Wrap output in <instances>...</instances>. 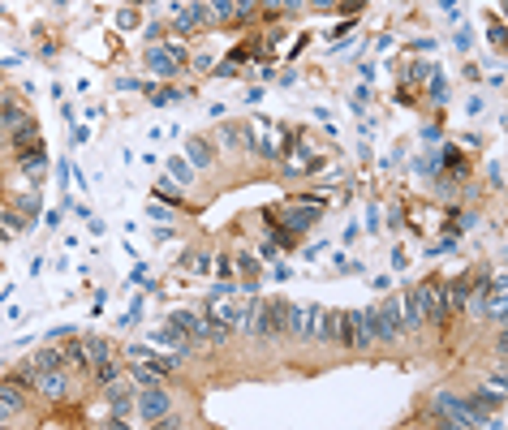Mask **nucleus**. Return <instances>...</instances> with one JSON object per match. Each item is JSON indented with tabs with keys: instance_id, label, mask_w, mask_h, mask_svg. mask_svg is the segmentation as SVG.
<instances>
[{
	"instance_id": "4468645a",
	"label": "nucleus",
	"mask_w": 508,
	"mask_h": 430,
	"mask_svg": "<svg viewBox=\"0 0 508 430\" xmlns=\"http://www.w3.org/2000/svg\"><path fill=\"white\" fill-rule=\"evenodd\" d=\"M22 409H27V387H22L17 378H5V383H0V422L22 413Z\"/></svg>"
},
{
	"instance_id": "0eeeda50",
	"label": "nucleus",
	"mask_w": 508,
	"mask_h": 430,
	"mask_svg": "<svg viewBox=\"0 0 508 430\" xmlns=\"http://www.w3.org/2000/svg\"><path fill=\"white\" fill-rule=\"evenodd\" d=\"M323 215V198H297V202H289V207H285V224H281V229H289V233H306L311 229V224Z\"/></svg>"
},
{
	"instance_id": "ea45409f",
	"label": "nucleus",
	"mask_w": 508,
	"mask_h": 430,
	"mask_svg": "<svg viewBox=\"0 0 508 430\" xmlns=\"http://www.w3.org/2000/svg\"><path fill=\"white\" fill-rule=\"evenodd\" d=\"M444 168H452V176H465V172H470V168H465V155H461L456 146L444 151Z\"/></svg>"
},
{
	"instance_id": "6e6552de",
	"label": "nucleus",
	"mask_w": 508,
	"mask_h": 430,
	"mask_svg": "<svg viewBox=\"0 0 508 430\" xmlns=\"http://www.w3.org/2000/svg\"><path fill=\"white\" fill-rule=\"evenodd\" d=\"M345 344L349 348H371L375 344L371 310H345Z\"/></svg>"
},
{
	"instance_id": "5701e85b",
	"label": "nucleus",
	"mask_w": 508,
	"mask_h": 430,
	"mask_svg": "<svg viewBox=\"0 0 508 430\" xmlns=\"http://www.w3.org/2000/svg\"><path fill=\"white\" fill-rule=\"evenodd\" d=\"M22 121H31V116H27V108H22V104H17L13 95H5V99H0V125H5V130L13 134V130H17Z\"/></svg>"
},
{
	"instance_id": "2eb2a0df",
	"label": "nucleus",
	"mask_w": 508,
	"mask_h": 430,
	"mask_svg": "<svg viewBox=\"0 0 508 430\" xmlns=\"http://www.w3.org/2000/svg\"><path fill=\"white\" fill-rule=\"evenodd\" d=\"M69 383H73V374H69L65 366H52V370L39 374V392L52 396V400H65V396H69Z\"/></svg>"
},
{
	"instance_id": "4be33fe9",
	"label": "nucleus",
	"mask_w": 508,
	"mask_h": 430,
	"mask_svg": "<svg viewBox=\"0 0 508 430\" xmlns=\"http://www.w3.org/2000/svg\"><path fill=\"white\" fill-rule=\"evenodd\" d=\"M13 151L17 155H31V151H39V125L35 121H22L13 130Z\"/></svg>"
},
{
	"instance_id": "f704fd0d",
	"label": "nucleus",
	"mask_w": 508,
	"mask_h": 430,
	"mask_svg": "<svg viewBox=\"0 0 508 430\" xmlns=\"http://www.w3.org/2000/svg\"><path fill=\"white\" fill-rule=\"evenodd\" d=\"M431 69H435V65H426V61H410V65H405V86L426 82V78H431Z\"/></svg>"
},
{
	"instance_id": "e433bc0d",
	"label": "nucleus",
	"mask_w": 508,
	"mask_h": 430,
	"mask_svg": "<svg viewBox=\"0 0 508 430\" xmlns=\"http://www.w3.org/2000/svg\"><path fill=\"white\" fill-rule=\"evenodd\" d=\"M87 358H91V370H95V366L112 362V348H108L104 340H87Z\"/></svg>"
},
{
	"instance_id": "a19ab883",
	"label": "nucleus",
	"mask_w": 508,
	"mask_h": 430,
	"mask_svg": "<svg viewBox=\"0 0 508 430\" xmlns=\"http://www.w3.org/2000/svg\"><path fill=\"white\" fill-rule=\"evenodd\" d=\"M431 99H435V104H444V99H448V82H444V73L440 69H431Z\"/></svg>"
},
{
	"instance_id": "6ab92c4d",
	"label": "nucleus",
	"mask_w": 508,
	"mask_h": 430,
	"mask_svg": "<svg viewBox=\"0 0 508 430\" xmlns=\"http://www.w3.org/2000/svg\"><path fill=\"white\" fill-rule=\"evenodd\" d=\"M396 310H401V327H405V332H418V327L426 323V318H422V306H418V297H414V289H405V293L396 297Z\"/></svg>"
},
{
	"instance_id": "7c9ffc66",
	"label": "nucleus",
	"mask_w": 508,
	"mask_h": 430,
	"mask_svg": "<svg viewBox=\"0 0 508 430\" xmlns=\"http://www.w3.org/2000/svg\"><path fill=\"white\" fill-rule=\"evenodd\" d=\"M142 95H147L156 108H168V104H177V99H181V91H177V86H147Z\"/></svg>"
},
{
	"instance_id": "9b49d317",
	"label": "nucleus",
	"mask_w": 508,
	"mask_h": 430,
	"mask_svg": "<svg viewBox=\"0 0 508 430\" xmlns=\"http://www.w3.org/2000/svg\"><path fill=\"white\" fill-rule=\"evenodd\" d=\"M168 409H172V400H168L164 387H142V396H138V417L142 422H160Z\"/></svg>"
},
{
	"instance_id": "a211bd4d",
	"label": "nucleus",
	"mask_w": 508,
	"mask_h": 430,
	"mask_svg": "<svg viewBox=\"0 0 508 430\" xmlns=\"http://www.w3.org/2000/svg\"><path fill=\"white\" fill-rule=\"evenodd\" d=\"M198 26H207V9L202 5H190V9L172 13V35H194Z\"/></svg>"
},
{
	"instance_id": "ddd939ff",
	"label": "nucleus",
	"mask_w": 508,
	"mask_h": 430,
	"mask_svg": "<svg viewBox=\"0 0 508 430\" xmlns=\"http://www.w3.org/2000/svg\"><path fill=\"white\" fill-rule=\"evenodd\" d=\"M315 340H323V344H345V310H319V332H315Z\"/></svg>"
},
{
	"instance_id": "aec40b11",
	"label": "nucleus",
	"mask_w": 508,
	"mask_h": 430,
	"mask_svg": "<svg viewBox=\"0 0 508 430\" xmlns=\"http://www.w3.org/2000/svg\"><path fill=\"white\" fill-rule=\"evenodd\" d=\"M61 366L69 374H91V358H87V340L82 344H65L61 348Z\"/></svg>"
},
{
	"instance_id": "c85d7f7f",
	"label": "nucleus",
	"mask_w": 508,
	"mask_h": 430,
	"mask_svg": "<svg viewBox=\"0 0 508 430\" xmlns=\"http://www.w3.org/2000/svg\"><path fill=\"white\" fill-rule=\"evenodd\" d=\"M181 271L186 275H207L211 271V254H207V249H190V254L181 259Z\"/></svg>"
},
{
	"instance_id": "412c9836",
	"label": "nucleus",
	"mask_w": 508,
	"mask_h": 430,
	"mask_svg": "<svg viewBox=\"0 0 508 430\" xmlns=\"http://www.w3.org/2000/svg\"><path fill=\"white\" fill-rule=\"evenodd\" d=\"M22 176H27L35 190L43 185V176H47V155H43V146L31 151V155H22Z\"/></svg>"
},
{
	"instance_id": "6e6d98bb",
	"label": "nucleus",
	"mask_w": 508,
	"mask_h": 430,
	"mask_svg": "<svg viewBox=\"0 0 508 430\" xmlns=\"http://www.w3.org/2000/svg\"><path fill=\"white\" fill-rule=\"evenodd\" d=\"M0 241H5V233H0Z\"/></svg>"
},
{
	"instance_id": "dca6fc26",
	"label": "nucleus",
	"mask_w": 508,
	"mask_h": 430,
	"mask_svg": "<svg viewBox=\"0 0 508 430\" xmlns=\"http://www.w3.org/2000/svg\"><path fill=\"white\" fill-rule=\"evenodd\" d=\"M254 130H259V142H250L259 155H267V160H276L285 151V138H281V130L276 125H267V121H254Z\"/></svg>"
},
{
	"instance_id": "39448f33",
	"label": "nucleus",
	"mask_w": 508,
	"mask_h": 430,
	"mask_svg": "<svg viewBox=\"0 0 508 430\" xmlns=\"http://www.w3.org/2000/svg\"><path fill=\"white\" fill-rule=\"evenodd\" d=\"M371 327H375V344H396L405 336L401 327V310H396V297H388L384 306L371 310Z\"/></svg>"
},
{
	"instance_id": "20e7f679",
	"label": "nucleus",
	"mask_w": 508,
	"mask_h": 430,
	"mask_svg": "<svg viewBox=\"0 0 508 430\" xmlns=\"http://www.w3.org/2000/svg\"><path fill=\"white\" fill-rule=\"evenodd\" d=\"M250 301H241L237 293H220V297H207V314L220 318L224 327H246L250 323Z\"/></svg>"
},
{
	"instance_id": "5fc2aeb1",
	"label": "nucleus",
	"mask_w": 508,
	"mask_h": 430,
	"mask_svg": "<svg viewBox=\"0 0 508 430\" xmlns=\"http://www.w3.org/2000/svg\"><path fill=\"white\" fill-rule=\"evenodd\" d=\"M259 5H267V9H276V0H259Z\"/></svg>"
},
{
	"instance_id": "58836bf2",
	"label": "nucleus",
	"mask_w": 508,
	"mask_h": 430,
	"mask_svg": "<svg viewBox=\"0 0 508 430\" xmlns=\"http://www.w3.org/2000/svg\"><path fill=\"white\" fill-rule=\"evenodd\" d=\"M22 229H27V215H22V211H0V233H22Z\"/></svg>"
},
{
	"instance_id": "a878e982",
	"label": "nucleus",
	"mask_w": 508,
	"mask_h": 430,
	"mask_svg": "<svg viewBox=\"0 0 508 430\" xmlns=\"http://www.w3.org/2000/svg\"><path fill=\"white\" fill-rule=\"evenodd\" d=\"M220 142H224V146H250V142H254V138H250V125H237V121L220 125Z\"/></svg>"
},
{
	"instance_id": "8fccbe9b",
	"label": "nucleus",
	"mask_w": 508,
	"mask_h": 430,
	"mask_svg": "<svg viewBox=\"0 0 508 430\" xmlns=\"http://www.w3.org/2000/svg\"><path fill=\"white\" fill-rule=\"evenodd\" d=\"M456 47H461V52H465V47H474V35L470 31H456Z\"/></svg>"
},
{
	"instance_id": "09e8293b",
	"label": "nucleus",
	"mask_w": 508,
	"mask_h": 430,
	"mask_svg": "<svg viewBox=\"0 0 508 430\" xmlns=\"http://www.w3.org/2000/svg\"><path fill=\"white\" fill-rule=\"evenodd\" d=\"M117 22H121V31H134V22H138V17H134V9H125Z\"/></svg>"
},
{
	"instance_id": "864d4df0",
	"label": "nucleus",
	"mask_w": 508,
	"mask_h": 430,
	"mask_svg": "<svg viewBox=\"0 0 508 430\" xmlns=\"http://www.w3.org/2000/svg\"><path fill=\"white\" fill-rule=\"evenodd\" d=\"M297 5H301V0H285V9H297Z\"/></svg>"
},
{
	"instance_id": "bb28decb",
	"label": "nucleus",
	"mask_w": 508,
	"mask_h": 430,
	"mask_svg": "<svg viewBox=\"0 0 508 430\" xmlns=\"http://www.w3.org/2000/svg\"><path fill=\"white\" fill-rule=\"evenodd\" d=\"M130 387H134V383H121V378L104 383V392H108V400H112V409H117V413H130Z\"/></svg>"
},
{
	"instance_id": "f03ea898",
	"label": "nucleus",
	"mask_w": 508,
	"mask_h": 430,
	"mask_svg": "<svg viewBox=\"0 0 508 430\" xmlns=\"http://www.w3.org/2000/svg\"><path fill=\"white\" fill-rule=\"evenodd\" d=\"M435 417H440V422H448V426H500V417L482 413L478 404L456 400L452 392H435Z\"/></svg>"
},
{
	"instance_id": "c03bdc74",
	"label": "nucleus",
	"mask_w": 508,
	"mask_h": 430,
	"mask_svg": "<svg viewBox=\"0 0 508 430\" xmlns=\"http://www.w3.org/2000/svg\"><path fill=\"white\" fill-rule=\"evenodd\" d=\"M216 263V275H220V280H233V275H237V267H233V259H228V254H220V259H211Z\"/></svg>"
},
{
	"instance_id": "423d86ee",
	"label": "nucleus",
	"mask_w": 508,
	"mask_h": 430,
	"mask_svg": "<svg viewBox=\"0 0 508 430\" xmlns=\"http://www.w3.org/2000/svg\"><path fill=\"white\" fill-rule=\"evenodd\" d=\"M414 297H418V306H422V318H426V323H435V327L448 323V301H444V284H440V280H422V284H414Z\"/></svg>"
},
{
	"instance_id": "72a5a7b5",
	"label": "nucleus",
	"mask_w": 508,
	"mask_h": 430,
	"mask_svg": "<svg viewBox=\"0 0 508 430\" xmlns=\"http://www.w3.org/2000/svg\"><path fill=\"white\" fill-rule=\"evenodd\" d=\"M474 404H478V409L500 413V404H504V400H500V387H495V383H491V387H478V392H474Z\"/></svg>"
},
{
	"instance_id": "3c124183",
	"label": "nucleus",
	"mask_w": 508,
	"mask_h": 430,
	"mask_svg": "<svg viewBox=\"0 0 508 430\" xmlns=\"http://www.w3.org/2000/svg\"><path fill=\"white\" fill-rule=\"evenodd\" d=\"M160 35H164V26L156 22V26H147V43H160Z\"/></svg>"
},
{
	"instance_id": "f8f14e48",
	"label": "nucleus",
	"mask_w": 508,
	"mask_h": 430,
	"mask_svg": "<svg viewBox=\"0 0 508 430\" xmlns=\"http://www.w3.org/2000/svg\"><path fill=\"white\" fill-rule=\"evenodd\" d=\"M315 164V151H311V138H293V146L285 151V172L289 176H306Z\"/></svg>"
},
{
	"instance_id": "2f4dec72",
	"label": "nucleus",
	"mask_w": 508,
	"mask_h": 430,
	"mask_svg": "<svg viewBox=\"0 0 508 430\" xmlns=\"http://www.w3.org/2000/svg\"><path fill=\"white\" fill-rule=\"evenodd\" d=\"M52 366H61V348H35L31 370H35V374H43V370H52Z\"/></svg>"
},
{
	"instance_id": "f257e3e1",
	"label": "nucleus",
	"mask_w": 508,
	"mask_h": 430,
	"mask_svg": "<svg viewBox=\"0 0 508 430\" xmlns=\"http://www.w3.org/2000/svg\"><path fill=\"white\" fill-rule=\"evenodd\" d=\"M289 314H293V306H289V301H281V297L254 301V310H250V323H246V332H250L254 340L271 344V340L289 336Z\"/></svg>"
},
{
	"instance_id": "49530a36",
	"label": "nucleus",
	"mask_w": 508,
	"mask_h": 430,
	"mask_svg": "<svg viewBox=\"0 0 508 430\" xmlns=\"http://www.w3.org/2000/svg\"><path fill=\"white\" fill-rule=\"evenodd\" d=\"M190 65H194V69H202V73H207V69H216V61H211V56H207V52H198V56H194V61H190Z\"/></svg>"
},
{
	"instance_id": "f3484780",
	"label": "nucleus",
	"mask_w": 508,
	"mask_h": 430,
	"mask_svg": "<svg viewBox=\"0 0 508 430\" xmlns=\"http://www.w3.org/2000/svg\"><path fill=\"white\" fill-rule=\"evenodd\" d=\"M125 358H130V362H142V366L160 370V374H172V366H177V358H160V353H151L147 344H125Z\"/></svg>"
},
{
	"instance_id": "a18cd8bd",
	"label": "nucleus",
	"mask_w": 508,
	"mask_h": 430,
	"mask_svg": "<svg viewBox=\"0 0 508 430\" xmlns=\"http://www.w3.org/2000/svg\"><path fill=\"white\" fill-rule=\"evenodd\" d=\"M156 198H172V202H181V190H177L172 181H160V185H156Z\"/></svg>"
},
{
	"instance_id": "7ed1b4c3",
	"label": "nucleus",
	"mask_w": 508,
	"mask_h": 430,
	"mask_svg": "<svg viewBox=\"0 0 508 430\" xmlns=\"http://www.w3.org/2000/svg\"><path fill=\"white\" fill-rule=\"evenodd\" d=\"M190 65V52L181 43H151L147 47V69L156 73V78H177Z\"/></svg>"
},
{
	"instance_id": "b1692460",
	"label": "nucleus",
	"mask_w": 508,
	"mask_h": 430,
	"mask_svg": "<svg viewBox=\"0 0 508 430\" xmlns=\"http://www.w3.org/2000/svg\"><path fill=\"white\" fill-rule=\"evenodd\" d=\"M151 340H156V344H164V348H172V358H181V353L190 348V336H181L177 327H160V332L151 336Z\"/></svg>"
},
{
	"instance_id": "473e14b6",
	"label": "nucleus",
	"mask_w": 508,
	"mask_h": 430,
	"mask_svg": "<svg viewBox=\"0 0 508 430\" xmlns=\"http://www.w3.org/2000/svg\"><path fill=\"white\" fill-rule=\"evenodd\" d=\"M186 151H190V168H207V164H211V146L202 142V138H190Z\"/></svg>"
},
{
	"instance_id": "cd10ccee",
	"label": "nucleus",
	"mask_w": 508,
	"mask_h": 430,
	"mask_svg": "<svg viewBox=\"0 0 508 430\" xmlns=\"http://www.w3.org/2000/svg\"><path fill=\"white\" fill-rule=\"evenodd\" d=\"M130 383H134V392H138V387H160V383H164V374H160V370H151V366H142V362H134Z\"/></svg>"
},
{
	"instance_id": "de8ad7c7",
	"label": "nucleus",
	"mask_w": 508,
	"mask_h": 430,
	"mask_svg": "<svg viewBox=\"0 0 508 430\" xmlns=\"http://www.w3.org/2000/svg\"><path fill=\"white\" fill-rule=\"evenodd\" d=\"M276 249H281V245H276V241H271V237H267V241H263V245H259V259H276Z\"/></svg>"
},
{
	"instance_id": "c9c22d12",
	"label": "nucleus",
	"mask_w": 508,
	"mask_h": 430,
	"mask_svg": "<svg viewBox=\"0 0 508 430\" xmlns=\"http://www.w3.org/2000/svg\"><path fill=\"white\" fill-rule=\"evenodd\" d=\"M13 211H22L27 220H39V211H43V202H39V190H35V194H22V198L13 202Z\"/></svg>"
},
{
	"instance_id": "1a4fd4ad",
	"label": "nucleus",
	"mask_w": 508,
	"mask_h": 430,
	"mask_svg": "<svg viewBox=\"0 0 508 430\" xmlns=\"http://www.w3.org/2000/svg\"><path fill=\"white\" fill-rule=\"evenodd\" d=\"M319 310L323 306H293V314H289V336L301 340V344H311L315 332H319Z\"/></svg>"
},
{
	"instance_id": "393cba45",
	"label": "nucleus",
	"mask_w": 508,
	"mask_h": 430,
	"mask_svg": "<svg viewBox=\"0 0 508 430\" xmlns=\"http://www.w3.org/2000/svg\"><path fill=\"white\" fill-rule=\"evenodd\" d=\"M207 22H237V0H202Z\"/></svg>"
},
{
	"instance_id": "9d476101",
	"label": "nucleus",
	"mask_w": 508,
	"mask_h": 430,
	"mask_svg": "<svg viewBox=\"0 0 508 430\" xmlns=\"http://www.w3.org/2000/svg\"><path fill=\"white\" fill-rule=\"evenodd\" d=\"M228 332H233V327H224L220 318L198 314V318H194V327H190V344H224V340H228Z\"/></svg>"
},
{
	"instance_id": "79ce46f5",
	"label": "nucleus",
	"mask_w": 508,
	"mask_h": 430,
	"mask_svg": "<svg viewBox=\"0 0 508 430\" xmlns=\"http://www.w3.org/2000/svg\"><path fill=\"white\" fill-rule=\"evenodd\" d=\"M17 383H22V387H27V392H39V374L31 370V362H27V366H22V370H17Z\"/></svg>"
},
{
	"instance_id": "603ef678",
	"label": "nucleus",
	"mask_w": 508,
	"mask_h": 430,
	"mask_svg": "<svg viewBox=\"0 0 508 430\" xmlns=\"http://www.w3.org/2000/svg\"><path fill=\"white\" fill-rule=\"evenodd\" d=\"M315 5H319V9H336V5H341V0H315Z\"/></svg>"
},
{
	"instance_id": "37998d69",
	"label": "nucleus",
	"mask_w": 508,
	"mask_h": 430,
	"mask_svg": "<svg viewBox=\"0 0 508 430\" xmlns=\"http://www.w3.org/2000/svg\"><path fill=\"white\" fill-rule=\"evenodd\" d=\"M91 378H95L99 387H104V383H112V378H117V366H112V362H104V366H95V370H91Z\"/></svg>"
},
{
	"instance_id": "c756f323",
	"label": "nucleus",
	"mask_w": 508,
	"mask_h": 430,
	"mask_svg": "<svg viewBox=\"0 0 508 430\" xmlns=\"http://www.w3.org/2000/svg\"><path fill=\"white\" fill-rule=\"evenodd\" d=\"M233 267H237V275H241V280H259V254H250V249H241V254L233 259Z\"/></svg>"
},
{
	"instance_id": "4c0bfd02",
	"label": "nucleus",
	"mask_w": 508,
	"mask_h": 430,
	"mask_svg": "<svg viewBox=\"0 0 508 430\" xmlns=\"http://www.w3.org/2000/svg\"><path fill=\"white\" fill-rule=\"evenodd\" d=\"M168 172H172V181H177V185H190V181H194L190 160H177V155H172V160H168Z\"/></svg>"
}]
</instances>
